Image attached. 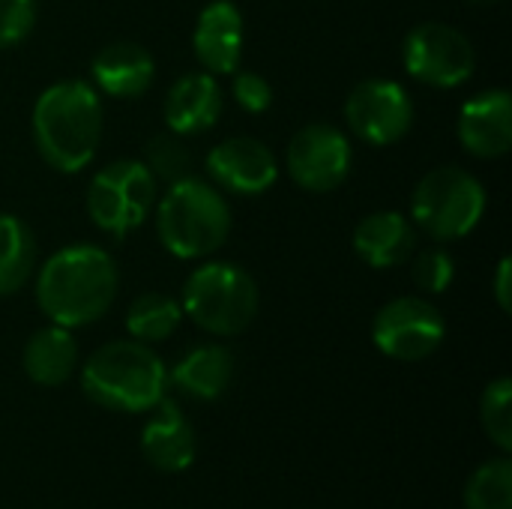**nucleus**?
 <instances>
[{
  "label": "nucleus",
  "mask_w": 512,
  "mask_h": 509,
  "mask_svg": "<svg viewBox=\"0 0 512 509\" xmlns=\"http://www.w3.org/2000/svg\"><path fill=\"white\" fill-rule=\"evenodd\" d=\"M117 285V264L105 249L93 243H72L39 267L36 303L57 327H87L111 309Z\"/></svg>",
  "instance_id": "1"
},
{
  "label": "nucleus",
  "mask_w": 512,
  "mask_h": 509,
  "mask_svg": "<svg viewBox=\"0 0 512 509\" xmlns=\"http://www.w3.org/2000/svg\"><path fill=\"white\" fill-rule=\"evenodd\" d=\"M33 141L39 156L63 171H84L102 141V99L87 81H57L33 105Z\"/></svg>",
  "instance_id": "2"
},
{
  "label": "nucleus",
  "mask_w": 512,
  "mask_h": 509,
  "mask_svg": "<svg viewBox=\"0 0 512 509\" xmlns=\"http://www.w3.org/2000/svg\"><path fill=\"white\" fill-rule=\"evenodd\" d=\"M81 390L90 402L117 414L153 411L168 390V369L150 345L120 339L96 348L81 369Z\"/></svg>",
  "instance_id": "3"
},
{
  "label": "nucleus",
  "mask_w": 512,
  "mask_h": 509,
  "mask_svg": "<svg viewBox=\"0 0 512 509\" xmlns=\"http://www.w3.org/2000/svg\"><path fill=\"white\" fill-rule=\"evenodd\" d=\"M156 234L177 258L213 255L231 234V207L225 195L201 177H186L168 186L156 207Z\"/></svg>",
  "instance_id": "4"
},
{
  "label": "nucleus",
  "mask_w": 512,
  "mask_h": 509,
  "mask_svg": "<svg viewBox=\"0 0 512 509\" xmlns=\"http://www.w3.org/2000/svg\"><path fill=\"white\" fill-rule=\"evenodd\" d=\"M180 309L210 336H240L258 315V285L243 267L213 261L186 279Z\"/></svg>",
  "instance_id": "5"
},
{
  "label": "nucleus",
  "mask_w": 512,
  "mask_h": 509,
  "mask_svg": "<svg viewBox=\"0 0 512 509\" xmlns=\"http://www.w3.org/2000/svg\"><path fill=\"white\" fill-rule=\"evenodd\" d=\"M486 213V189L465 168L444 165L423 174L411 198V219L438 243L468 237Z\"/></svg>",
  "instance_id": "6"
},
{
  "label": "nucleus",
  "mask_w": 512,
  "mask_h": 509,
  "mask_svg": "<svg viewBox=\"0 0 512 509\" xmlns=\"http://www.w3.org/2000/svg\"><path fill=\"white\" fill-rule=\"evenodd\" d=\"M156 204V180L141 159H117L93 174L87 186V216L90 222L123 240L138 231Z\"/></svg>",
  "instance_id": "7"
},
{
  "label": "nucleus",
  "mask_w": 512,
  "mask_h": 509,
  "mask_svg": "<svg viewBox=\"0 0 512 509\" xmlns=\"http://www.w3.org/2000/svg\"><path fill=\"white\" fill-rule=\"evenodd\" d=\"M402 63L417 81L450 90L474 75L477 54L462 30L441 21H426L405 36Z\"/></svg>",
  "instance_id": "8"
},
{
  "label": "nucleus",
  "mask_w": 512,
  "mask_h": 509,
  "mask_svg": "<svg viewBox=\"0 0 512 509\" xmlns=\"http://www.w3.org/2000/svg\"><path fill=\"white\" fill-rule=\"evenodd\" d=\"M447 336L444 315L435 303L423 297H396L372 321V339L381 354L402 360V363H420L432 357Z\"/></svg>",
  "instance_id": "9"
},
{
  "label": "nucleus",
  "mask_w": 512,
  "mask_h": 509,
  "mask_svg": "<svg viewBox=\"0 0 512 509\" xmlns=\"http://www.w3.org/2000/svg\"><path fill=\"white\" fill-rule=\"evenodd\" d=\"M345 120L360 141L387 147L408 135L414 123V102L399 81L366 78L348 93Z\"/></svg>",
  "instance_id": "10"
},
{
  "label": "nucleus",
  "mask_w": 512,
  "mask_h": 509,
  "mask_svg": "<svg viewBox=\"0 0 512 509\" xmlns=\"http://www.w3.org/2000/svg\"><path fill=\"white\" fill-rule=\"evenodd\" d=\"M351 141L339 126L330 123H309L303 126L285 153V165L291 180L315 195L339 189L351 174Z\"/></svg>",
  "instance_id": "11"
},
{
  "label": "nucleus",
  "mask_w": 512,
  "mask_h": 509,
  "mask_svg": "<svg viewBox=\"0 0 512 509\" xmlns=\"http://www.w3.org/2000/svg\"><path fill=\"white\" fill-rule=\"evenodd\" d=\"M204 165H207L210 180L219 189H228L234 195H261L279 177L273 150L264 141L249 138V135H237V138L216 144L207 153Z\"/></svg>",
  "instance_id": "12"
},
{
  "label": "nucleus",
  "mask_w": 512,
  "mask_h": 509,
  "mask_svg": "<svg viewBox=\"0 0 512 509\" xmlns=\"http://www.w3.org/2000/svg\"><path fill=\"white\" fill-rule=\"evenodd\" d=\"M462 147L477 159H498L512 147V96L507 90H483L468 99L456 123Z\"/></svg>",
  "instance_id": "13"
},
{
  "label": "nucleus",
  "mask_w": 512,
  "mask_h": 509,
  "mask_svg": "<svg viewBox=\"0 0 512 509\" xmlns=\"http://www.w3.org/2000/svg\"><path fill=\"white\" fill-rule=\"evenodd\" d=\"M192 48L204 72L234 75L243 60V12L231 0L207 3L195 21Z\"/></svg>",
  "instance_id": "14"
},
{
  "label": "nucleus",
  "mask_w": 512,
  "mask_h": 509,
  "mask_svg": "<svg viewBox=\"0 0 512 509\" xmlns=\"http://www.w3.org/2000/svg\"><path fill=\"white\" fill-rule=\"evenodd\" d=\"M141 453L162 474H183L195 462V429L171 399H162L144 423Z\"/></svg>",
  "instance_id": "15"
},
{
  "label": "nucleus",
  "mask_w": 512,
  "mask_h": 509,
  "mask_svg": "<svg viewBox=\"0 0 512 509\" xmlns=\"http://www.w3.org/2000/svg\"><path fill=\"white\" fill-rule=\"evenodd\" d=\"M90 75H93L96 93H105L114 99H138L153 84L156 63L150 51L138 42H111L93 57Z\"/></svg>",
  "instance_id": "16"
},
{
  "label": "nucleus",
  "mask_w": 512,
  "mask_h": 509,
  "mask_svg": "<svg viewBox=\"0 0 512 509\" xmlns=\"http://www.w3.org/2000/svg\"><path fill=\"white\" fill-rule=\"evenodd\" d=\"M222 114V87L210 72H189L165 96V123L174 135H198L216 126Z\"/></svg>",
  "instance_id": "17"
},
{
  "label": "nucleus",
  "mask_w": 512,
  "mask_h": 509,
  "mask_svg": "<svg viewBox=\"0 0 512 509\" xmlns=\"http://www.w3.org/2000/svg\"><path fill=\"white\" fill-rule=\"evenodd\" d=\"M417 249V228L408 216L396 210H381L366 216L354 228V252L363 264L387 270L405 264Z\"/></svg>",
  "instance_id": "18"
},
{
  "label": "nucleus",
  "mask_w": 512,
  "mask_h": 509,
  "mask_svg": "<svg viewBox=\"0 0 512 509\" xmlns=\"http://www.w3.org/2000/svg\"><path fill=\"white\" fill-rule=\"evenodd\" d=\"M21 366H24V375L39 387L66 384L78 366V342L72 330L57 327V324L36 330L24 345Z\"/></svg>",
  "instance_id": "19"
},
{
  "label": "nucleus",
  "mask_w": 512,
  "mask_h": 509,
  "mask_svg": "<svg viewBox=\"0 0 512 509\" xmlns=\"http://www.w3.org/2000/svg\"><path fill=\"white\" fill-rule=\"evenodd\" d=\"M231 378H234V357L222 345H198L168 372L171 387L204 402L219 399L228 390Z\"/></svg>",
  "instance_id": "20"
},
{
  "label": "nucleus",
  "mask_w": 512,
  "mask_h": 509,
  "mask_svg": "<svg viewBox=\"0 0 512 509\" xmlns=\"http://www.w3.org/2000/svg\"><path fill=\"white\" fill-rule=\"evenodd\" d=\"M36 267L33 231L12 213H0V297L18 294Z\"/></svg>",
  "instance_id": "21"
},
{
  "label": "nucleus",
  "mask_w": 512,
  "mask_h": 509,
  "mask_svg": "<svg viewBox=\"0 0 512 509\" xmlns=\"http://www.w3.org/2000/svg\"><path fill=\"white\" fill-rule=\"evenodd\" d=\"M180 318H183V309L174 297L147 291L132 300L126 312V330L135 342L153 345V342H165L180 327Z\"/></svg>",
  "instance_id": "22"
},
{
  "label": "nucleus",
  "mask_w": 512,
  "mask_h": 509,
  "mask_svg": "<svg viewBox=\"0 0 512 509\" xmlns=\"http://www.w3.org/2000/svg\"><path fill=\"white\" fill-rule=\"evenodd\" d=\"M465 509H512V462L507 456L489 459L471 474Z\"/></svg>",
  "instance_id": "23"
},
{
  "label": "nucleus",
  "mask_w": 512,
  "mask_h": 509,
  "mask_svg": "<svg viewBox=\"0 0 512 509\" xmlns=\"http://www.w3.org/2000/svg\"><path fill=\"white\" fill-rule=\"evenodd\" d=\"M141 162L147 165V171L153 174L156 183H168L171 186L177 180L192 177V153L180 141V135H174V132L153 135Z\"/></svg>",
  "instance_id": "24"
},
{
  "label": "nucleus",
  "mask_w": 512,
  "mask_h": 509,
  "mask_svg": "<svg viewBox=\"0 0 512 509\" xmlns=\"http://www.w3.org/2000/svg\"><path fill=\"white\" fill-rule=\"evenodd\" d=\"M480 420H483V432L489 435V441L501 450H512V381L510 378H498L486 387L483 399H480Z\"/></svg>",
  "instance_id": "25"
},
{
  "label": "nucleus",
  "mask_w": 512,
  "mask_h": 509,
  "mask_svg": "<svg viewBox=\"0 0 512 509\" xmlns=\"http://www.w3.org/2000/svg\"><path fill=\"white\" fill-rule=\"evenodd\" d=\"M414 285L426 294H444L450 285H453V276H456V264L450 258L447 249L441 246H429L417 255L414 261Z\"/></svg>",
  "instance_id": "26"
},
{
  "label": "nucleus",
  "mask_w": 512,
  "mask_h": 509,
  "mask_svg": "<svg viewBox=\"0 0 512 509\" xmlns=\"http://www.w3.org/2000/svg\"><path fill=\"white\" fill-rule=\"evenodd\" d=\"M36 24V0H0V48H12L30 36Z\"/></svg>",
  "instance_id": "27"
},
{
  "label": "nucleus",
  "mask_w": 512,
  "mask_h": 509,
  "mask_svg": "<svg viewBox=\"0 0 512 509\" xmlns=\"http://www.w3.org/2000/svg\"><path fill=\"white\" fill-rule=\"evenodd\" d=\"M231 93L237 99V105L249 114H261L273 105V87L264 75L249 72V69H237L234 81H231Z\"/></svg>",
  "instance_id": "28"
},
{
  "label": "nucleus",
  "mask_w": 512,
  "mask_h": 509,
  "mask_svg": "<svg viewBox=\"0 0 512 509\" xmlns=\"http://www.w3.org/2000/svg\"><path fill=\"white\" fill-rule=\"evenodd\" d=\"M495 300L501 312H512V261L501 258L498 273H495Z\"/></svg>",
  "instance_id": "29"
},
{
  "label": "nucleus",
  "mask_w": 512,
  "mask_h": 509,
  "mask_svg": "<svg viewBox=\"0 0 512 509\" xmlns=\"http://www.w3.org/2000/svg\"><path fill=\"white\" fill-rule=\"evenodd\" d=\"M468 3H474V6H495L498 0H468Z\"/></svg>",
  "instance_id": "30"
}]
</instances>
